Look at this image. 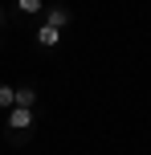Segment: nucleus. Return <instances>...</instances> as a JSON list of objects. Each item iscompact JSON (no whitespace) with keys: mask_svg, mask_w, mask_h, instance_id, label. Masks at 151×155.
I'll return each mask as SVG.
<instances>
[{"mask_svg":"<svg viewBox=\"0 0 151 155\" xmlns=\"http://www.w3.org/2000/svg\"><path fill=\"white\" fill-rule=\"evenodd\" d=\"M0 25H4V8H0Z\"/></svg>","mask_w":151,"mask_h":155,"instance_id":"7","label":"nucleus"},{"mask_svg":"<svg viewBox=\"0 0 151 155\" xmlns=\"http://www.w3.org/2000/svg\"><path fill=\"white\" fill-rule=\"evenodd\" d=\"M0 45H4V33H0Z\"/></svg>","mask_w":151,"mask_h":155,"instance_id":"8","label":"nucleus"},{"mask_svg":"<svg viewBox=\"0 0 151 155\" xmlns=\"http://www.w3.org/2000/svg\"><path fill=\"white\" fill-rule=\"evenodd\" d=\"M0 110H12V86L0 82Z\"/></svg>","mask_w":151,"mask_h":155,"instance_id":"6","label":"nucleus"},{"mask_svg":"<svg viewBox=\"0 0 151 155\" xmlns=\"http://www.w3.org/2000/svg\"><path fill=\"white\" fill-rule=\"evenodd\" d=\"M12 12L16 16H41L45 12V0H12Z\"/></svg>","mask_w":151,"mask_h":155,"instance_id":"4","label":"nucleus"},{"mask_svg":"<svg viewBox=\"0 0 151 155\" xmlns=\"http://www.w3.org/2000/svg\"><path fill=\"white\" fill-rule=\"evenodd\" d=\"M37 45L57 49V45H61V29H53V25H37Z\"/></svg>","mask_w":151,"mask_h":155,"instance_id":"3","label":"nucleus"},{"mask_svg":"<svg viewBox=\"0 0 151 155\" xmlns=\"http://www.w3.org/2000/svg\"><path fill=\"white\" fill-rule=\"evenodd\" d=\"M45 25H53V29L65 33V25H70V8H65V4H53V8L45 12Z\"/></svg>","mask_w":151,"mask_h":155,"instance_id":"5","label":"nucleus"},{"mask_svg":"<svg viewBox=\"0 0 151 155\" xmlns=\"http://www.w3.org/2000/svg\"><path fill=\"white\" fill-rule=\"evenodd\" d=\"M4 131H16V135H33V131H37V110L12 106V110L4 114Z\"/></svg>","mask_w":151,"mask_h":155,"instance_id":"1","label":"nucleus"},{"mask_svg":"<svg viewBox=\"0 0 151 155\" xmlns=\"http://www.w3.org/2000/svg\"><path fill=\"white\" fill-rule=\"evenodd\" d=\"M37 86H12V106H25V110H33L37 106Z\"/></svg>","mask_w":151,"mask_h":155,"instance_id":"2","label":"nucleus"}]
</instances>
